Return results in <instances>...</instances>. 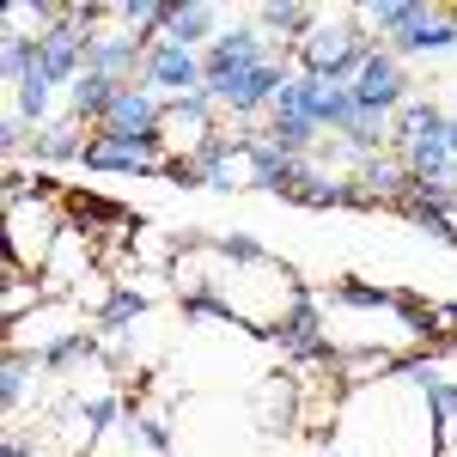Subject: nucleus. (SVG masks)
Wrapping results in <instances>:
<instances>
[{
	"label": "nucleus",
	"instance_id": "16",
	"mask_svg": "<svg viewBox=\"0 0 457 457\" xmlns=\"http://www.w3.org/2000/svg\"><path fill=\"white\" fill-rule=\"evenodd\" d=\"M439 141H445V153H457V122H445V129H439Z\"/></svg>",
	"mask_w": 457,
	"mask_h": 457
},
{
	"label": "nucleus",
	"instance_id": "10",
	"mask_svg": "<svg viewBox=\"0 0 457 457\" xmlns=\"http://www.w3.org/2000/svg\"><path fill=\"white\" fill-rule=\"evenodd\" d=\"M262 19H269V25H281V31H293V25H299V19H305V12H299V6H269V12H262Z\"/></svg>",
	"mask_w": 457,
	"mask_h": 457
},
{
	"label": "nucleus",
	"instance_id": "6",
	"mask_svg": "<svg viewBox=\"0 0 457 457\" xmlns=\"http://www.w3.org/2000/svg\"><path fill=\"white\" fill-rule=\"evenodd\" d=\"M275 92H281V73H275L269 62H262V68H250L245 79H238V86L226 92V98H232L238 110H250V104H262V98H275Z\"/></svg>",
	"mask_w": 457,
	"mask_h": 457
},
{
	"label": "nucleus",
	"instance_id": "4",
	"mask_svg": "<svg viewBox=\"0 0 457 457\" xmlns=\"http://www.w3.org/2000/svg\"><path fill=\"white\" fill-rule=\"evenodd\" d=\"M146 159H153V141H98L86 153V165H98V171H146Z\"/></svg>",
	"mask_w": 457,
	"mask_h": 457
},
{
	"label": "nucleus",
	"instance_id": "8",
	"mask_svg": "<svg viewBox=\"0 0 457 457\" xmlns=\"http://www.w3.org/2000/svg\"><path fill=\"white\" fill-rule=\"evenodd\" d=\"M110 86H116V79H104V73H98V79H86V86H79V110H104V116H110V104H116V92H110Z\"/></svg>",
	"mask_w": 457,
	"mask_h": 457
},
{
	"label": "nucleus",
	"instance_id": "14",
	"mask_svg": "<svg viewBox=\"0 0 457 457\" xmlns=\"http://www.w3.org/2000/svg\"><path fill=\"white\" fill-rule=\"evenodd\" d=\"M348 299H360V305H385V293H378V287H360V281H348Z\"/></svg>",
	"mask_w": 457,
	"mask_h": 457
},
{
	"label": "nucleus",
	"instance_id": "13",
	"mask_svg": "<svg viewBox=\"0 0 457 457\" xmlns=\"http://www.w3.org/2000/svg\"><path fill=\"white\" fill-rule=\"evenodd\" d=\"M43 153H49V159H62V153H73V135H68V129H55V135L43 141Z\"/></svg>",
	"mask_w": 457,
	"mask_h": 457
},
{
	"label": "nucleus",
	"instance_id": "11",
	"mask_svg": "<svg viewBox=\"0 0 457 457\" xmlns=\"http://www.w3.org/2000/svg\"><path fill=\"white\" fill-rule=\"evenodd\" d=\"M141 312V299L135 293H122V299H110V323H122V317H135Z\"/></svg>",
	"mask_w": 457,
	"mask_h": 457
},
{
	"label": "nucleus",
	"instance_id": "15",
	"mask_svg": "<svg viewBox=\"0 0 457 457\" xmlns=\"http://www.w3.org/2000/svg\"><path fill=\"white\" fill-rule=\"evenodd\" d=\"M433 403H439V415H452V409H457V390H452V385H439V378H433Z\"/></svg>",
	"mask_w": 457,
	"mask_h": 457
},
{
	"label": "nucleus",
	"instance_id": "5",
	"mask_svg": "<svg viewBox=\"0 0 457 457\" xmlns=\"http://www.w3.org/2000/svg\"><path fill=\"white\" fill-rule=\"evenodd\" d=\"M37 73H43V79H68V73H73V31H68V25L49 31L43 55H37Z\"/></svg>",
	"mask_w": 457,
	"mask_h": 457
},
{
	"label": "nucleus",
	"instance_id": "3",
	"mask_svg": "<svg viewBox=\"0 0 457 457\" xmlns=\"http://www.w3.org/2000/svg\"><path fill=\"white\" fill-rule=\"evenodd\" d=\"M110 135L116 141H153V129H159V110H153V98H141V92H122L116 104H110Z\"/></svg>",
	"mask_w": 457,
	"mask_h": 457
},
{
	"label": "nucleus",
	"instance_id": "9",
	"mask_svg": "<svg viewBox=\"0 0 457 457\" xmlns=\"http://www.w3.org/2000/svg\"><path fill=\"white\" fill-rule=\"evenodd\" d=\"M171 31H177V43H189V37H202V31H208V19H202V6H177V12H171Z\"/></svg>",
	"mask_w": 457,
	"mask_h": 457
},
{
	"label": "nucleus",
	"instance_id": "7",
	"mask_svg": "<svg viewBox=\"0 0 457 457\" xmlns=\"http://www.w3.org/2000/svg\"><path fill=\"white\" fill-rule=\"evenodd\" d=\"M189 79H195V62L183 49H159L153 55V86H189Z\"/></svg>",
	"mask_w": 457,
	"mask_h": 457
},
{
	"label": "nucleus",
	"instance_id": "2",
	"mask_svg": "<svg viewBox=\"0 0 457 457\" xmlns=\"http://www.w3.org/2000/svg\"><path fill=\"white\" fill-rule=\"evenodd\" d=\"M396 92H403V73L390 68V62L372 55V62H360V68H353V104H360V110H372V116H378L385 104H396Z\"/></svg>",
	"mask_w": 457,
	"mask_h": 457
},
{
	"label": "nucleus",
	"instance_id": "1",
	"mask_svg": "<svg viewBox=\"0 0 457 457\" xmlns=\"http://www.w3.org/2000/svg\"><path fill=\"white\" fill-rule=\"evenodd\" d=\"M250 68H262V55H256V31H232L220 49H213V62H208V86L226 98L238 79H245Z\"/></svg>",
	"mask_w": 457,
	"mask_h": 457
},
{
	"label": "nucleus",
	"instance_id": "12",
	"mask_svg": "<svg viewBox=\"0 0 457 457\" xmlns=\"http://www.w3.org/2000/svg\"><path fill=\"white\" fill-rule=\"evenodd\" d=\"M19 390H25V372H19V366H6V378H0V396H6V403H19Z\"/></svg>",
	"mask_w": 457,
	"mask_h": 457
}]
</instances>
